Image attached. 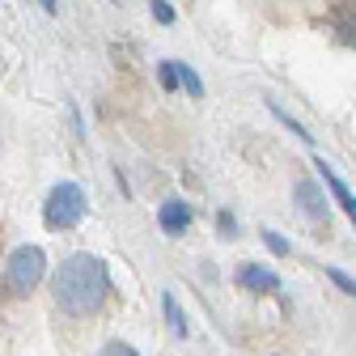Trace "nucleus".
Returning <instances> with one entry per match:
<instances>
[{
  "label": "nucleus",
  "mask_w": 356,
  "mask_h": 356,
  "mask_svg": "<svg viewBox=\"0 0 356 356\" xmlns=\"http://www.w3.org/2000/svg\"><path fill=\"white\" fill-rule=\"evenodd\" d=\"M51 297L64 309L68 318H89L98 314L102 301L111 297V272L98 254H68L56 267V280H51Z\"/></svg>",
  "instance_id": "f257e3e1"
},
{
  "label": "nucleus",
  "mask_w": 356,
  "mask_h": 356,
  "mask_svg": "<svg viewBox=\"0 0 356 356\" xmlns=\"http://www.w3.org/2000/svg\"><path fill=\"white\" fill-rule=\"evenodd\" d=\"M81 216H85V191L76 183L51 187L47 204H42V225L47 229H72V225H81Z\"/></svg>",
  "instance_id": "f03ea898"
},
{
  "label": "nucleus",
  "mask_w": 356,
  "mask_h": 356,
  "mask_svg": "<svg viewBox=\"0 0 356 356\" xmlns=\"http://www.w3.org/2000/svg\"><path fill=\"white\" fill-rule=\"evenodd\" d=\"M42 272H47V254L38 246H17L5 263V289L9 293H30L42 280Z\"/></svg>",
  "instance_id": "7ed1b4c3"
},
{
  "label": "nucleus",
  "mask_w": 356,
  "mask_h": 356,
  "mask_svg": "<svg viewBox=\"0 0 356 356\" xmlns=\"http://www.w3.org/2000/svg\"><path fill=\"white\" fill-rule=\"evenodd\" d=\"M327 30L339 47H352L356 51V0H339V5L327 9Z\"/></svg>",
  "instance_id": "20e7f679"
},
{
  "label": "nucleus",
  "mask_w": 356,
  "mask_h": 356,
  "mask_svg": "<svg viewBox=\"0 0 356 356\" xmlns=\"http://www.w3.org/2000/svg\"><path fill=\"white\" fill-rule=\"evenodd\" d=\"M297 204H301V212L314 220L318 229H331V216H327V200H323V191H318V183L314 178H301L297 183Z\"/></svg>",
  "instance_id": "39448f33"
},
{
  "label": "nucleus",
  "mask_w": 356,
  "mask_h": 356,
  "mask_svg": "<svg viewBox=\"0 0 356 356\" xmlns=\"http://www.w3.org/2000/svg\"><path fill=\"white\" fill-rule=\"evenodd\" d=\"M238 284L250 289V293H280V276L263 263H242L238 267Z\"/></svg>",
  "instance_id": "423d86ee"
},
{
  "label": "nucleus",
  "mask_w": 356,
  "mask_h": 356,
  "mask_svg": "<svg viewBox=\"0 0 356 356\" xmlns=\"http://www.w3.org/2000/svg\"><path fill=\"white\" fill-rule=\"evenodd\" d=\"M314 165H318V174H323V183H327V191L335 195V204L343 208V216H348L352 225H356V195H352V187L343 183V178H339L335 170H331V161H314Z\"/></svg>",
  "instance_id": "0eeeda50"
},
{
  "label": "nucleus",
  "mask_w": 356,
  "mask_h": 356,
  "mask_svg": "<svg viewBox=\"0 0 356 356\" xmlns=\"http://www.w3.org/2000/svg\"><path fill=\"white\" fill-rule=\"evenodd\" d=\"M157 220H161V229H165L170 238H178V234L191 225V208H187L183 200H165L161 212H157Z\"/></svg>",
  "instance_id": "6e6552de"
},
{
  "label": "nucleus",
  "mask_w": 356,
  "mask_h": 356,
  "mask_svg": "<svg viewBox=\"0 0 356 356\" xmlns=\"http://www.w3.org/2000/svg\"><path fill=\"white\" fill-rule=\"evenodd\" d=\"M161 309H165V323H170V331H174L178 339H187V335H191V327H187V318H183V305L174 301V293H165V297H161Z\"/></svg>",
  "instance_id": "1a4fd4ad"
},
{
  "label": "nucleus",
  "mask_w": 356,
  "mask_h": 356,
  "mask_svg": "<svg viewBox=\"0 0 356 356\" xmlns=\"http://www.w3.org/2000/svg\"><path fill=\"white\" fill-rule=\"evenodd\" d=\"M174 72H178V81L187 85V94H191V98H204V81L191 72V64H178V60H174Z\"/></svg>",
  "instance_id": "9d476101"
},
{
  "label": "nucleus",
  "mask_w": 356,
  "mask_h": 356,
  "mask_svg": "<svg viewBox=\"0 0 356 356\" xmlns=\"http://www.w3.org/2000/svg\"><path fill=\"white\" fill-rule=\"evenodd\" d=\"M272 115H276V119H280V123H284V127H289V131H293V136H301V140H309V131H305V127H301V123H297V119H289V115H284V111H280V106H272Z\"/></svg>",
  "instance_id": "9b49d317"
},
{
  "label": "nucleus",
  "mask_w": 356,
  "mask_h": 356,
  "mask_svg": "<svg viewBox=\"0 0 356 356\" xmlns=\"http://www.w3.org/2000/svg\"><path fill=\"white\" fill-rule=\"evenodd\" d=\"M157 76H161V85H165V89H178V72H174V60L157 64Z\"/></svg>",
  "instance_id": "f8f14e48"
},
{
  "label": "nucleus",
  "mask_w": 356,
  "mask_h": 356,
  "mask_svg": "<svg viewBox=\"0 0 356 356\" xmlns=\"http://www.w3.org/2000/svg\"><path fill=\"white\" fill-rule=\"evenodd\" d=\"M263 242L272 246V254H289V242H284V238H280L276 229H263Z\"/></svg>",
  "instance_id": "ddd939ff"
},
{
  "label": "nucleus",
  "mask_w": 356,
  "mask_h": 356,
  "mask_svg": "<svg viewBox=\"0 0 356 356\" xmlns=\"http://www.w3.org/2000/svg\"><path fill=\"white\" fill-rule=\"evenodd\" d=\"M327 276H331V280H335V284H339L343 293H352V297H356V280H352V276H343L339 267H327Z\"/></svg>",
  "instance_id": "4468645a"
},
{
  "label": "nucleus",
  "mask_w": 356,
  "mask_h": 356,
  "mask_svg": "<svg viewBox=\"0 0 356 356\" xmlns=\"http://www.w3.org/2000/svg\"><path fill=\"white\" fill-rule=\"evenodd\" d=\"M98 356H140V352L131 348V343H119V339H115V343H106V348H102Z\"/></svg>",
  "instance_id": "2eb2a0df"
},
{
  "label": "nucleus",
  "mask_w": 356,
  "mask_h": 356,
  "mask_svg": "<svg viewBox=\"0 0 356 356\" xmlns=\"http://www.w3.org/2000/svg\"><path fill=\"white\" fill-rule=\"evenodd\" d=\"M216 229L225 234V238H234V234H238V220H234V212H220V216H216Z\"/></svg>",
  "instance_id": "dca6fc26"
},
{
  "label": "nucleus",
  "mask_w": 356,
  "mask_h": 356,
  "mask_svg": "<svg viewBox=\"0 0 356 356\" xmlns=\"http://www.w3.org/2000/svg\"><path fill=\"white\" fill-rule=\"evenodd\" d=\"M153 17L157 22H174V9L165 5V0H153Z\"/></svg>",
  "instance_id": "f3484780"
},
{
  "label": "nucleus",
  "mask_w": 356,
  "mask_h": 356,
  "mask_svg": "<svg viewBox=\"0 0 356 356\" xmlns=\"http://www.w3.org/2000/svg\"><path fill=\"white\" fill-rule=\"evenodd\" d=\"M38 5L47 9V13H56V9H60V0H38Z\"/></svg>",
  "instance_id": "a211bd4d"
}]
</instances>
